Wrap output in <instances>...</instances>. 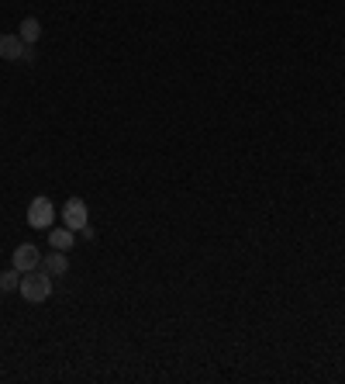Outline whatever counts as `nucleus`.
<instances>
[{"mask_svg": "<svg viewBox=\"0 0 345 384\" xmlns=\"http://www.w3.org/2000/svg\"><path fill=\"white\" fill-rule=\"evenodd\" d=\"M21 298L28 301V305H42V301H49L52 298V274H45L42 267L38 270H28V274H21Z\"/></svg>", "mask_w": 345, "mask_h": 384, "instance_id": "f257e3e1", "label": "nucleus"}, {"mask_svg": "<svg viewBox=\"0 0 345 384\" xmlns=\"http://www.w3.org/2000/svg\"><path fill=\"white\" fill-rule=\"evenodd\" d=\"M52 222H56V204H52V197L38 194L28 204V225L31 229H52Z\"/></svg>", "mask_w": 345, "mask_h": 384, "instance_id": "f03ea898", "label": "nucleus"}, {"mask_svg": "<svg viewBox=\"0 0 345 384\" xmlns=\"http://www.w3.org/2000/svg\"><path fill=\"white\" fill-rule=\"evenodd\" d=\"M63 225H70L73 232H83L86 225H90V211H86L83 197H70L63 204Z\"/></svg>", "mask_w": 345, "mask_h": 384, "instance_id": "7ed1b4c3", "label": "nucleus"}, {"mask_svg": "<svg viewBox=\"0 0 345 384\" xmlns=\"http://www.w3.org/2000/svg\"><path fill=\"white\" fill-rule=\"evenodd\" d=\"M38 267H42V253H38L31 243H21V246L14 249V270L28 274V270H38Z\"/></svg>", "mask_w": 345, "mask_h": 384, "instance_id": "20e7f679", "label": "nucleus"}, {"mask_svg": "<svg viewBox=\"0 0 345 384\" xmlns=\"http://www.w3.org/2000/svg\"><path fill=\"white\" fill-rule=\"evenodd\" d=\"M42 270H45V274H52V277H63V274L70 270V256H66L63 249H56V253L42 256Z\"/></svg>", "mask_w": 345, "mask_h": 384, "instance_id": "39448f33", "label": "nucleus"}, {"mask_svg": "<svg viewBox=\"0 0 345 384\" xmlns=\"http://www.w3.org/2000/svg\"><path fill=\"white\" fill-rule=\"evenodd\" d=\"M24 42L21 35H0V59H21L24 56Z\"/></svg>", "mask_w": 345, "mask_h": 384, "instance_id": "423d86ee", "label": "nucleus"}, {"mask_svg": "<svg viewBox=\"0 0 345 384\" xmlns=\"http://www.w3.org/2000/svg\"><path fill=\"white\" fill-rule=\"evenodd\" d=\"M49 243H52V249H73V243H77V232L70 229V225H63V229H49Z\"/></svg>", "mask_w": 345, "mask_h": 384, "instance_id": "0eeeda50", "label": "nucleus"}, {"mask_svg": "<svg viewBox=\"0 0 345 384\" xmlns=\"http://www.w3.org/2000/svg\"><path fill=\"white\" fill-rule=\"evenodd\" d=\"M17 35H21V42H24V45H35V42L42 38V24H38V17H24Z\"/></svg>", "mask_w": 345, "mask_h": 384, "instance_id": "6e6552de", "label": "nucleus"}, {"mask_svg": "<svg viewBox=\"0 0 345 384\" xmlns=\"http://www.w3.org/2000/svg\"><path fill=\"white\" fill-rule=\"evenodd\" d=\"M17 288H21V270H3L0 274V291L10 294V291H17Z\"/></svg>", "mask_w": 345, "mask_h": 384, "instance_id": "1a4fd4ad", "label": "nucleus"}]
</instances>
